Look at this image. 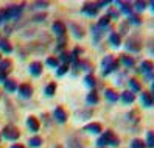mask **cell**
<instances>
[{
  "instance_id": "f35d334b",
  "label": "cell",
  "mask_w": 154,
  "mask_h": 148,
  "mask_svg": "<svg viewBox=\"0 0 154 148\" xmlns=\"http://www.w3.org/2000/svg\"><path fill=\"white\" fill-rule=\"evenodd\" d=\"M107 17H109V19H111V17H112V19H119V11H115L114 8H111V10H109V14H107Z\"/></svg>"
},
{
  "instance_id": "d6986e66",
  "label": "cell",
  "mask_w": 154,
  "mask_h": 148,
  "mask_svg": "<svg viewBox=\"0 0 154 148\" xmlns=\"http://www.w3.org/2000/svg\"><path fill=\"white\" fill-rule=\"evenodd\" d=\"M114 61H115V59H114V56H112V55H106V56H104V59L101 61V67H103V70L109 67V66H111V64H112Z\"/></svg>"
},
{
  "instance_id": "cb8c5ba5",
  "label": "cell",
  "mask_w": 154,
  "mask_h": 148,
  "mask_svg": "<svg viewBox=\"0 0 154 148\" xmlns=\"http://www.w3.org/2000/svg\"><path fill=\"white\" fill-rule=\"evenodd\" d=\"M111 44L114 45V47H119V45L122 44V38H120V34L112 33V34H111Z\"/></svg>"
},
{
  "instance_id": "5b68a950",
  "label": "cell",
  "mask_w": 154,
  "mask_h": 148,
  "mask_svg": "<svg viewBox=\"0 0 154 148\" xmlns=\"http://www.w3.org/2000/svg\"><path fill=\"white\" fill-rule=\"evenodd\" d=\"M126 49L131 52H140L142 49V42L139 41V38H129L126 41Z\"/></svg>"
},
{
  "instance_id": "b9f144b4",
  "label": "cell",
  "mask_w": 154,
  "mask_h": 148,
  "mask_svg": "<svg viewBox=\"0 0 154 148\" xmlns=\"http://www.w3.org/2000/svg\"><path fill=\"white\" fill-rule=\"evenodd\" d=\"M61 59L64 61V62H69L70 61V55L69 53H61Z\"/></svg>"
},
{
  "instance_id": "ffe728a7",
  "label": "cell",
  "mask_w": 154,
  "mask_h": 148,
  "mask_svg": "<svg viewBox=\"0 0 154 148\" xmlns=\"http://www.w3.org/2000/svg\"><path fill=\"white\" fill-rule=\"evenodd\" d=\"M114 70H119V61H114L109 67L104 69V70H103V75H104V77H107V75H109V73H112Z\"/></svg>"
},
{
  "instance_id": "30bf717a",
  "label": "cell",
  "mask_w": 154,
  "mask_h": 148,
  "mask_svg": "<svg viewBox=\"0 0 154 148\" xmlns=\"http://www.w3.org/2000/svg\"><path fill=\"white\" fill-rule=\"evenodd\" d=\"M19 94H20L23 98H28V97H31V94H33V87H31L30 84H20V86H19Z\"/></svg>"
},
{
  "instance_id": "ee69618b",
  "label": "cell",
  "mask_w": 154,
  "mask_h": 148,
  "mask_svg": "<svg viewBox=\"0 0 154 148\" xmlns=\"http://www.w3.org/2000/svg\"><path fill=\"white\" fill-rule=\"evenodd\" d=\"M5 20V10L2 8V10H0V24H2Z\"/></svg>"
},
{
  "instance_id": "484cf974",
  "label": "cell",
  "mask_w": 154,
  "mask_h": 148,
  "mask_svg": "<svg viewBox=\"0 0 154 148\" xmlns=\"http://www.w3.org/2000/svg\"><path fill=\"white\" fill-rule=\"evenodd\" d=\"M128 83H129V86H131V89H132L134 92H139V90L142 89V86H140V83H139L137 80H135V78H131V80H129Z\"/></svg>"
},
{
  "instance_id": "8fae6325",
  "label": "cell",
  "mask_w": 154,
  "mask_h": 148,
  "mask_svg": "<svg viewBox=\"0 0 154 148\" xmlns=\"http://www.w3.org/2000/svg\"><path fill=\"white\" fill-rule=\"evenodd\" d=\"M26 125H28V128L31 129L33 133H38L39 131V122L36 117H28L26 118Z\"/></svg>"
},
{
  "instance_id": "8d00e7d4",
  "label": "cell",
  "mask_w": 154,
  "mask_h": 148,
  "mask_svg": "<svg viewBox=\"0 0 154 148\" xmlns=\"http://www.w3.org/2000/svg\"><path fill=\"white\" fill-rule=\"evenodd\" d=\"M47 64H48L50 67H58L59 62H58V58H48L47 59Z\"/></svg>"
},
{
  "instance_id": "ac0fdd59",
  "label": "cell",
  "mask_w": 154,
  "mask_h": 148,
  "mask_svg": "<svg viewBox=\"0 0 154 148\" xmlns=\"http://www.w3.org/2000/svg\"><path fill=\"white\" fill-rule=\"evenodd\" d=\"M98 101H100L98 94H97L95 90H92V92H90V94L87 95V103H89V105H97Z\"/></svg>"
},
{
  "instance_id": "44dd1931",
  "label": "cell",
  "mask_w": 154,
  "mask_h": 148,
  "mask_svg": "<svg viewBox=\"0 0 154 148\" xmlns=\"http://www.w3.org/2000/svg\"><path fill=\"white\" fill-rule=\"evenodd\" d=\"M106 98L109 101H117L119 100V94H117L115 90H112V89H106Z\"/></svg>"
},
{
  "instance_id": "74e56055",
  "label": "cell",
  "mask_w": 154,
  "mask_h": 148,
  "mask_svg": "<svg viewBox=\"0 0 154 148\" xmlns=\"http://www.w3.org/2000/svg\"><path fill=\"white\" fill-rule=\"evenodd\" d=\"M134 6H135V10H137V11H143L145 6H146V3H145V2H135Z\"/></svg>"
},
{
  "instance_id": "7a4b0ae2",
  "label": "cell",
  "mask_w": 154,
  "mask_h": 148,
  "mask_svg": "<svg viewBox=\"0 0 154 148\" xmlns=\"http://www.w3.org/2000/svg\"><path fill=\"white\" fill-rule=\"evenodd\" d=\"M3 137L8 139V140H16V139H19L20 133H19V129H17L14 125H6L3 128V131H2Z\"/></svg>"
},
{
  "instance_id": "603a6c76",
  "label": "cell",
  "mask_w": 154,
  "mask_h": 148,
  "mask_svg": "<svg viewBox=\"0 0 154 148\" xmlns=\"http://www.w3.org/2000/svg\"><path fill=\"white\" fill-rule=\"evenodd\" d=\"M28 145H30V146H33V148H38V146H41V145H42V139H41V137H38V136H36V137H31L30 140H28Z\"/></svg>"
},
{
  "instance_id": "83f0119b",
  "label": "cell",
  "mask_w": 154,
  "mask_h": 148,
  "mask_svg": "<svg viewBox=\"0 0 154 148\" xmlns=\"http://www.w3.org/2000/svg\"><path fill=\"white\" fill-rule=\"evenodd\" d=\"M84 83L89 86V87H95V84H97V80H95V77L94 75H87L86 78H84Z\"/></svg>"
},
{
  "instance_id": "1f68e13d",
  "label": "cell",
  "mask_w": 154,
  "mask_h": 148,
  "mask_svg": "<svg viewBox=\"0 0 154 148\" xmlns=\"http://www.w3.org/2000/svg\"><path fill=\"white\" fill-rule=\"evenodd\" d=\"M109 17H107V16H103L101 17V19H100L98 20V28H103V27H106V25H109Z\"/></svg>"
},
{
  "instance_id": "ab89813d",
  "label": "cell",
  "mask_w": 154,
  "mask_h": 148,
  "mask_svg": "<svg viewBox=\"0 0 154 148\" xmlns=\"http://www.w3.org/2000/svg\"><path fill=\"white\" fill-rule=\"evenodd\" d=\"M128 24H140V17H139V16H131L129 20H128Z\"/></svg>"
},
{
  "instance_id": "f1b7e54d",
  "label": "cell",
  "mask_w": 154,
  "mask_h": 148,
  "mask_svg": "<svg viewBox=\"0 0 154 148\" xmlns=\"http://www.w3.org/2000/svg\"><path fill=\"white\" fill-rule=\"evenodd\" d=\"M146 146H149V148L154 146V133L152 131H148V134H146Z\"/></svg>"
},
{
  "instance_id": "52a82bcc",
  "label": "cell",
  "mask_w": 154,
  "mask_h": 148,
  "mask_svg": "<svg viewBox=\"0 0 154 148\" xmlns=\"http://www.w3.org/2000/svg\"><path fill=\"white\" fill-rule=\"evenodd\" d=\"M53 117H55V120H58L59 123H64L67 122V112L64 109H62L61 106L55 108V112H53Z\"/></svg>"
},
{
  "instance_id": "e0dca14e",
  "label": "cell",
  "mask_w": 154,
  "mask_h": 148,
  "mask_svg": "<svg viewBox=\"0 0 154 148\" xmlns=\"http://www.w3.org/2000/svg\"><path fill=\"white\" fill-rule=\"evenodd\" d=\"M0 49H2L5 53H11L13 52V47L8 39H0Z\"/></svg>"
},
{
  "instance_id": "4dcf8cb0",
  "label": "cell",
  "mask_w": 154,
  "mask_h": 148,
  "mask_svg": "<svg viewBox=\"0 0 154 148\" xmlns=\"http://www.w3.org/2000/svg\"><path fill=\"white\" fill-rule=\"evenodd\" d=\"M33 8L34 10H45V8H48V2H36L33 3Z\"/></svg>"
},
{
  "instance_id": "8992f818",
  "label": "cell",
  "mask_w": 154,
  "mask_h": 148,
  "mask_svg": "<svg viewBox=\"0 0 154 148\" xmlns=\"http://www.w3.org/2000/svg\"><path fill=\"white\" fill-rule=\"evenodd\" d=\"M51 30H53V33H55L58 38H62V36L66 34V25L62 24L61 20H56L55 24L51 25Z\"/></svg>"
},
{
  "instance_id": "9a60e30c",
  "label": "cell",
  "mask_w": 154,
  "mask_h": 148,
  "mask_svg": "<svg viewBox=\"0 0 154 148\" xmlns=\"http://www.w3.org/2000/svg\"><path fill=\"white\" fill-rule=\"evenodd\" d=\"M134 100H135V95L132 94V92H129V90H125L123 94H122V101H123V103H126V105L132 103Z\"/></svg>"
},
{
  "instance_id": "6da1fadb",
  "label": "cell",
  "mask_w": 154,
  "mask_h": 148,
  "mask_svg": "<svg viewBox=\"0 0 154 148\" xmlns=\"http://www.w3.org/2000/svg\"><path fill=\"white\" fill-rule=\"evenodd\" d=\"M97 145H98L100 148H104L106 145L117 146V145H119V137H115L111 129H107V131H104V134L97 140Z\"/></svg>"
},
{
  "instance_id": "3957f363",
  "label": "cell",
  "mask_w": 154,
  "mask_h": 148,
  "mask_svg": "<svg viewBox=\"0 0 154 148\" xmlns=\"http://www.w3.org/2000/svg\"><path fill=\"white\" fill-rule=\"evenodd\" d=\"M23 10V5H11V6H8L5 8V20H10V19H16L17 16H19Z\"/></svg>"
},
{
  "instance_id": "e575fe53",
  "label": "cell",
  "mask_w": 154,
  "mask_h": 148,
  "mask_svg": "<svg viewBox=\"0 0 154 148\" xmlns=\"http://www.w3.org/2000/svg\"><path fill=\"white\" fill-rule=\"evenodd\" d=\"M67 70H69V67H67V64H64V66H59L58 67V77H62L64 73H67Z\"/></svg>"
},
{
  "instance_id": "7402d4cb",
  "label": "cell",
  "mask_w": 154,
  "mask_h": 148,
  "mask_svg": "<svg viewBox=\"0 0 154 148\" xmlns=\"http://www.w3.org/2000/svg\"><path fill=\"white\" fill-rule=\"evenodd\" d=\"M55 92H56V84H55V83H50V84L45 87V95H47V97H53V95H55Z\"/></svg>"
},
{
  "instance_id": "4fadbf2b",
  "label": "cell",
  "mask_w": 154,
  "mask_h": 148,
  "mask_svg": "<svg viewBox=\"0 0 154 148\" xmlns=\"http://www.w3.org/2000/svg\"><path fill=\"white\" fill-rule=\"evenodd\" d=\"M142 103L145 108H151L152 106V95L149 92H142Z\"/></svg>"
},
{
  "instance_id": "4316f807",
  "label": "cell",
  "mask_w": 154,
  "mask_h": 148,
  "mask_svg": "<svg viewBox=\"0 0 154 148\" xmlns=\"http://www.w3.org/2000/svg\"><path fill=\"white\" fill-rule=\"evenodd\" d=\"M117 5L122 6V11H123V13H126V14H131V13H132V8H131V5H129V3H125V2H117Z\"/></svg>"
},
{
  "instance_id": "d4e9b609",
  "label": "cell",
  "mask_w": 154,
  "mask_h": 148,
  "mask_svg": "<svg viewBox=\"0 0 154 148\" xmlns=\"http://www.w3.org/2000/svg\"><path fill=\"white\" fill-rule=\"evenodd\" d=\"M122 62L125 64L126 67H132L134 66V58H131V56H126V55H122Z\"/></svg>"
},
{
  "instance_id": "5bb4252c",
  "label": "cell",
  "mask_w": 154,
  "mask_h": 148,
  "mask_svg": "<svg viewBox=\"0 0 154 148\" xmlns=\"http://www.w3.org/2000/svg\"><path fill=\"white\" fill-rule=\"evenodd\" d=\"M140 72L145 73V75H149L152 72V62L151 61H142L140 64Z\"/></svg>"
},
{
  "instance_id": "f6af8a7d",
  "label": "cell",
  "mask_w": 154,
  "mask_h": 148,
  "mask_svg": "<svg viewBox=\"0 0 154 148\" xmlns=\"http://www.w3.org/2000/svg\"><path fill=\"white\" fill-rule=\"evenodd\" d=\"M11 148H23V146H22V145H13Z\"/></svg>"
},
{
  "instance_id": "7bdbcfd3",
  "label": "cell",
  "mask_w": 154,
  "mask_h": 148,
  "mask_svg": "<svg viewBox=\"0 0 154 148\" xmlns=\"http://www.w3.org/2000/svg\"><path fill=\"white\" fill-rule=\"evenodd\" d=\"M64 44H66V38H64V36H62V38H59L58 47H59V49H62V47H64Z\"/></svg>"
},
{
  "instance_id": "60d3db41",
  "label": "cell",
  "mask_w": 154,
  "mask_h": 148,
  "mask_svg": "<svg viewBox=\"0 0 154 148\" xmlns=\"http://www.w3.org/2000/svg\"><path fill=\"white\" fill-rule=\"evenodd\" d=\"M45 17H47L45 14H38V16H34V17H33V20H34V22H42Z\"/></svg>"
},
{
  "instance_id": "d590c367",
  "label": "cell",
  "mask_w": 154,
  "mask_h": 148,
  "mask_svg": "<svg viewBox=\"0 0 154 148\" xmlns=\"http://www.w3.org/2000/svg\"><path fill=\"white\" fill-rule=\"evenodd\" d=\"M92 31H94V39H95V42H98V41H100V36H101V33H100V28H98V27H94Z\"/></svg>"
},
{
  "instance_id": "836d02e7",
  "label": "cell",
  "mask_w": 154,
  "mask_h": 148,
  "mask_svg": "<svg viewBox=\"0 0 154 148\" xmlns=\"http://www.w3.org/2000/svg\"><path fill=\"white\" fill-rule=\"evenodd\" d=\"M131 148H145V143L140 140V139H134L131 142Z\"/></svg>"
},
{
  "instance_id": "9c48e42d",
  "label": "cell",
  "mask_w": 154,
  "mask_h": 148,
  "mask_svg": "<svg viewBox=\"0 0 154 148\" xmlns=\"http://www.w3.org/2000/svg\"><path fill=\"white\" fill-rule=\"evenodd\" d=\"M83 13L87 14V16H97V13H98L97 3H86V5L83 6Z\"/></svg>"
},
{
  "instance_id": "277c9868",
  "label": "cell",
  "mask_w": 154,
  "mask_h": 148,
  "mask_svg": "<svg viewBox=\"0 0 154 148\" xmlns=\"http://www.w3.org/2000/svg\"><path fill=\"white\" fill-rule=\"evenodd\" d=\"M11 67H13V62L10 59H5L0 62V80L2 81L6 80V75L11 72Z\"/></svg>"
},
{
  "instance_id": "d6a6232c",
  "label": "cell",
  "mask_w": 154,
  "mask_h": 148,
  "mask_svg": "<svg viewBox=\"0 0 154 148\" xmlns=\"http://www.w3.org/2000/svg\"><path fill=\"white\" fill-rule=\"evenodd\" d=\"M72 30H73L75 33V38H83V36H84V33H83V28H78V27L73 24V25H72Z\"/></svg>"
},
{
  "instance_id": "f546056e",
  "label": "cell",
  "mask_w": 154,
  "mask_h": 148,
  "mask_svg": "<svg viewBox=\"0 0 154 148\" xmlns=\"http://www.w3.org/2000/svg\"><path fill=\"white\" fill-rule=\"evenodd\" d=\"M69 148H83V146L76 140V137H72V139H69Z\"/></svg>"
},
{
  "instance_id": "2e32d148",
  "label": "cell",
  "mask_w": 154,
  "mask_h": 148,
  "mask_svg": "<svg viewBox=\"0 0 154 148\" xmlns=\"http://www.w3.org/2000/svg\"><path fill=\"white\" fill-rule=\"evenodd\" d=\"M3 86H5V89H6L8 92H14V90L17 89V83H16L14 80H5V81H3Z\"/></svg>"
},
{
  "instance_id": "ba28073f",
  "label": "cell",
  "mask_w": 154,
  "mask_h": 148,
  "mask_svg": "<svg viewBox=\"0 0 154 148\" xmlns=\"http://www.w3.org/2000/svg\"><path fill=\"white\" fill-rule=\"evenodd\" d=\"M28 70H30V73H31L33 77H39L41 73H42V64H41V62H38V61H34V62H31V64H30Z\"/></svg>"
},
{
  "instance_id": "7c38bea8",
  "label": "cell",
  "mask_w": 154,
  "mask_h": 148,
  "mask_svg": "<svg viewBox=\"0 0 154 148\" xmlns=\"http://www.w3.org/2000/svg\"><path fill=\"white\" fill-rule=\"evenodd\" d=\"M84 131L92 133V134H98V133H101V125L100 123H89V125L84 126Z\"/></svg>"
}]
</instances>
